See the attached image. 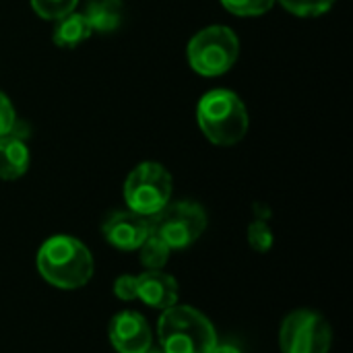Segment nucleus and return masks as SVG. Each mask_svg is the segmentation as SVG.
<instances>
[{
  "label": "nucleus",
  "instance_id": "obj_4",
  "mask_svg": "<svg viewBox=\"0 0 353 353\" xmlns=\"http://www.w3.org/2000/svg\"><path fill=\"white\" fill-rule=\"evenodd\" d=\"M188 62L203 77L228 72L240 56V39L225 25H211L192 35L186 48Z\"/></svg>",
  "mask_w": 353,
  "mask_h": 353
},
{
  "label": "nucleus",
  "instance_id": "obj_6",
  "mask_svg": "<svg viewBox=\"0 0 353 353\" xmlns=\"http://www.w3.org/2000/svg\"><path fill=\"white\" fill-rule=\"evenodd\" d=\"M149 219L151 234L161 238L172 250H184L192 246L207 230V213L194 201H170Z\"/></svg>",
  "mask_w": 353,
  "mask_h": 353
},
{
  "label": "nucleus",
  "instance_id": "obj_20",
  "mask_svg": "<svg viewBox=\"0 0 353 353\" xmlns=\"http://www.w3.org/2000/svg\"><path fill=\"white\" fill-rule=\"evenodd\" d=\"M17 118H14V108L10 103V99L0 91V137L8 134L14 126Z\"/></svg>",
  "mask_w": 353,
  "mask_h": 353
},
{
  "label": "nucleus",
  "instance_id": "obj_15",
  "mask_svg": "<svg viewBox=\"0 0 353 353\" xmlns=\"http://www.w3.org/2000/svg\"><path fill=\"white\" fill-rule=\"evenodd\" d=\"M79 0H31V6L37 17L46 21H58L70 14L77 8Z\"/></svg>",
  "mask_w": 353,
  "mask_h": 353
},
{
  "label": "nucleus",
  "instance_id": "obj_14",
  "mask_svg": "<svg viewBox=\"0 0 353 353\" xmlns=\"http://www.w3.org/2000/svg\"><path fill=\"white\" fill-rule=\"evenodd\" d=\"M170 254H172V248L161 240L157 238L155 234H151L139 248V259H141V265L147 269V271H161L168 261H170Z\"/></svg>",
  "mask_w": 353,
  "mask_h": 353
},
{
  "label": "nucleus",
  "instance_id": "obj_19",
  "mask_svg": "<svg viewBox=\"0 0 353 353\" xmlns=\"http://www.w3.org/2000/svg\"><path fill=\"white\" fill-rule=\"evenodd\" d=\"M114 294L122 302L137 300V277L134 275H120L114 281Z\"/></svg>",
  "mask_w": 353,
  "mask_h": 353
},
{
  "label": "nucleus",
  "instance_id": "obj_22",
  "mask_svg": "<svg viewBox=\"0 0 353 353\" xmlns=\"http://www.w3.org/2000/svg\"><path fill=\"white\" fill-rule=\"evenodd\" d=\"M145 353H163V352H161V350H153V347H149Z\"/></svg>",
  "mask_w": 353,
  "mask_h": 353
},
{
  "label": "nucleus",
  "instance_id": "obj_1",
  "mask_svg": "<svg viewBox=\"0 0 353 353\" xmlns=\"http://www.w3.org/2000/svg\"><path fill=\"white\" fill-rule=\"evenodd\" d=\"M37 273L56 290L72 292L87 285L93 277L95 263L91 250L72 236L48 238L35 256Z\"/></svg>",
  "mask_w": 353,
  "mask_h": 353
},
{
  "label": "nucleus",
  "instance_id": "obj_8",
  "mask_svg": "<svg viewBox=\"0 0 353 353\" xmlns=\"http://www.w3.org/2000/svg\"><path fill=\"white\" fill-rule=\"evenodd\" d=\"M110 343L118 353H145L153 347V333L147 319L134 310L118 312L108 327Z\"/></svg>",
  "mask_w": 353,
  "mask_h": 353
},
{
  "label": "nucleus",
  "instance_id": "obj_7",
  "mask_svg": "<svg viewBox=\"0 0 353 353\" xmlns=\"http://www.w3.org/2000/svg\"><path fill=\"white\" fill-rule=\"evenodd\" d=\"M333 331L327 319L314 310H294L279 329L281 353H329Z\"/></svg>",
  "mask_w": 353,
  "mask_h": 353
},
{
  "label": "nucleus",
  "instance_id": "obj_18",
  "mask_svg": "<svg viewBox=\"0 0 353 353\" xmlns=\"http://www.w3.org/2000/svg\"><path fill=\"white\" fill-rule=\"evenodd\" d=\"M221 4L225 10L238 17H261L271 10L275 0H221Z\"/></svg>",
  "mask_w": 353,
  "mask_h": 353
},
{
  "label": "nucleus",
  "instance_id": "obj_12",
  "mask_svg": "<svg viewBox=\"0 0 353 353\" xmlns=\"http://www.w3.org/2000/svg\"><path fill=\"white\" fill-rule=\"evenodd\" d=\"M122 0H91L85 6V21L91 31L97 33H112L122 23Z\"/></svg>",
  "mask_w": 353,
  "mask_h": 353
},
{
  "label": "nucleus",
  "instance_id": "obj_5",
  "mask_svg": "<svg viewBox=\"0 0 353 353\" xmlns=\"http://www.w3.org/2000/svg\"><path fill=\"white\" fill-rule=\"evenodd\" d=\"M172 174L157 161L139 163L124 182V201L130 211L151 217L172 201Z\"/></svg>",
  "mask_w": 353,
  "mask_h": 353
},
{
  "label": "nucleus",
  "instance_id": "obj_3",
  "mask_svg": "<svg viewBox=\"0 0 353 353\" xmlns=\"http://www.w3.org/2000/svg\"><path fill=\"white\" fill-rule=\"evenodd\" d=\"M163 353H209L217 343L211 321L192 306H172L161 312L157 325Z\"/></svg>",
  "mask_w": 353,
  "mask_h": 353
},
{
  "label": "nucleus",
  "instance_id": "obj_11",
  "mask_svg": "<svg viewBox=\"0 0 353 353\" xmlns=\"http://www.w3.org/2000/svg\"><path fill=\"white\" fill-rule=\"evenodd\" d=\"M29 149L14 130L0 137V180H19L29 170Z\"/></svg>",
  "mask_w": 353,
  "mask_h": 353
},
{
  "label": "nucleus",
  "instance_id": "obj_21",
  "mask_svg": "<svg viewBox=\"0 0 353 353\" xmlns=\"http://www.w3.org/2000/svg\"><path fill=\"white\" fill-rule=\"evenodd\" d=\"M209 353H242L236 345H230V343H215V347Z\"/></svg>",
  "mask_w": 353,
  "mask_h": 353
},
{
  "label": "nucleus",
  "instance_id": "obj_10",
  "mask_svg": "<svg viewBox=\"0 0 353 353\" xmlns=\"http://www.w3.org/2000/svg\"><path fill=\"white\" fill-rule=\"evenodd\" d=\"M178 281L163 273V271H145L137 275V298L153 308V310H168L178 304Z\"/></svg>",
  "mask_w": 353,
  "mask_h": 353
},
{
  "label": "nucleus",
  "instance_id": "obj_2",
  "mask_svg": "<svg viewBox=\"0 0 353 353\" xmlns=\"http://www.w3.org/2000/svg\"><path fill=\"white\" fill-rule=\"evenodd\" d=\"M196 120L203 134L219 147H232L248 132V112L238 93L213 89L196 105Z\"/></svg>",
  "mask_w": 353,
  "mask_h": 353
},
{
  "label": "nucleus",
  "instance_id": "obj_16",
  "mask_svg": "<svg viewBox=\"0 0 353 353\" xmlns=\"http://www.w3.org/2000/svg\"><path fill=\"white\" fill-rule=\"evenodd\" d=\"M275 2H279L285 10H290L296 17H321L335 4V0H275Z\"/></svg>",
  "mask_w": 353,
  "mask_h": 353
},
{
  "label": "nucleus",
  "instance_id": "obj_9",
  "mask_svg": "<svg viewBox=\"0 0 353 353\" xmlns=\"http://www.w3.org/2000/svg\"><path fill=\"white\" fill-rule=\"evenodd\" d=\"M103 238L118 250H139L151 236V219L134 211H116L101 225Z\"/></svg>",
  "mask_w": 353,
  "mask_h": 353
},
{
  "label": "nucleus",
  "instance_id": "obj_13",
  "mask_svg": "<svg viewBox=\"0 0 353 353\" xmlns=\"http://www.w3.org/2000/svg\"><path fill=\"white\" fill-rule=\"evenodd\" d=\"M93 31L89 29L87 21L83 14L79 12H70L62 19L56 21V27H54V43L62 50H74L79 48L85 39H89Z\"/></svg>",
  "mask_w": 353,
  "mask_h": 353
},
{
  "label": "nucleus",
  "instance_id": "obj_17",
  "mask_svg": "<svg viewBox=\"0 0 353 353\" xmlns=\"http://www.w3.org/2000/svg\"><path fill=\"white\" fill-rule=\"evenodd\" d=\"M273 230L269 228V223L265 219H254L248 225V244L254 252H269L273 248Z\"/></svg>",
  "mask_w": 353,
  "mask_h": 353
}]
</instances>
